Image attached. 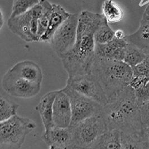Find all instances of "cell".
Wrapping results in <instances>:
<instances>
[{"mask_svg": "<svg viewBox=\"0 0 149 149\" xmlns=\"http://www.w3.org/2000/svg\"><path fill=\"white\" fill-rule=\"evenodd\" d=\"M19 105L2 97L0 98V122L9 119L17 115Z\"/></svg>", "mask_w": 149, "mask_h": 149, "instance_id": "obj_24", "label": "cell"}, {"mask_svg": "<svg viewBox=\"0 0 149 149\" xmlns=\"http://www.w3.org/2000/svg\"><path fill=\"white\" fill-rule=\"evenodd\" d=\"M42 10V6L39 2L25 14L14 18L10 17L7 21L8 29L26 42L39 41L37 35L38 21Z\"/></svg>", "mask_w": 149, "mask_h": 149, "instance_id": "obj_6", "label": "cell"}, {"mask_svg": "<svg viewBox=\"0 0 149 149\" xmlns=\"http://www.w3.org/2000/svg\"><path fill=\"white\" fill-rule=\"evenodd\" d=\"M66 86L103 105L107 103L102 86L90 73L68 77Z\"/></svg>", "mask_w": 149, "mask_h": 149, "instance_id": "obj_9", "label": "cell"}, {"mask_svg": "<svg viewBox=\"0 0 149 149\" xmlns=\"http://www.w3.org/2000/svg\"><path fill=\"white\" fill-rule=\"evenodd\" d=\"M42 6L43 10L40 18L38 21V38L39 41L47 30L50 16L52 11V4L48 0H40V2Z\"/></svg>", "mask_w": 149, "mask_h": 149, "instance_id": "obj_22", "label": "cell"}, {"mask_svg": "<svg viewBox=\"0 0 149 149\" xmlns=\"http://www.w3.org/2000/svg\"><path fill=\"white\" fill-rule=\"evenodd\" d=\"M89 73L93 75L100 84L107 103L129 86L133 76L132 67L123 61L97 56H95Z\"/></svg>", "mask_w": 149, "mask_h": 149, "instance_id": "obj_3", "label": "cell"}, {"mask_svg": "<svg viewBox=\"0 0 149 149\" xmlns=\"http://www.w3.org/2000/svg\"><path fill=\"white\" fill-rule=\"evenodd\" d=\"M101 114L107 131L118 130L134 135L146 133L135 91L130 86L103 105Z\"/></svg>", "mask_w": 149, "mask_h": 149, "instance_id": "obj_2", "label": "cell"}, {"mask_svg": "<svg viewBox=\"0 0 149 149\" xmlns=\"http://www.w3.org/2000/svg\"><path fill=\"white\" fill-rule=\"evenodd\" d=\"M61 90L68 95L70 103L72 112L70 126L101 113L103 107L102 104L81 95L66 85Z\"/></svg>", "mask_w": 149, "mask_h": 149, "instance_id": "obj_8", "label": "cell"}, {"mask_svg": "<svg viewBox=\"0 0 149 149\" xmlns=\"http://www.w3.org/2000/svg\"><path fill=\"white\" fill-rule=\"evenodd\" d=\"M109 24L104 17L95 33V43L105 44L114 39L115 31L109 27Z\"/></svg>", "mask_w": 149, "mask_h": 149, "instance_id": "obj_23", "label": "cell"}, {"mask_svg": "<svg viewBox=\"0 0 149 149\" xmlns=\"http://www.w3.org/2000/svg\"><path fill=\"white\" fill-rule=\"evenodd\" d=\"M148 56L135 46L128 43L125 48L123 61L134 67L145 60Z\"/></svg>", "mask_w": 149, "mask_h": 149, "instance_id": "obj_21", "label": "cell"}, {"mask_svg": "<svg viewBox=\"0 0 149 149\" xmlns=\"http://www.w3.org/2000/svg\"><path fill=\"white\" fill-rule=\"evenodd\" d=\"M125 39L149 56V4L144 11L138 29L133 34L126 35Z\"/></svg>", "mask_w": 149, "mask_h": 149, "instance_id": "obj_13", "label": "cell"}, {"mask_svg": "<svg viewBox=\"0 0 149 149\" xmlns=\"http://www.w3.org/2000/svg\"><path fill=\"white\" fill-rule=\"evenodd\" d=\"M53 122L55 126L69 127L71 125L72 112L68 95L61 89L56 90L53 103Z\"/></svg>", "mask_w": 149, "mask_h": 149, "instance_id": "obj_11", "label": "cell"}, {"mask_svg": "<svg viewBox=\"0 0 149 149\" xmlns=\"http://www.w3.org/2000/svg\"><path fill=\"white\" fill-rule=\"evenodd\" d=\"M127 44L125 39H118L116 38L105 44L95 43V54L100 57L123 61Z\"/></svg>", "mask_w": 149, "mask_h": 149, "instance_id": "obj_14", "label": "cell"}, {"mask_svg": "<svg viewBox=\"0 0 149 149\" xmlns=\"http://www.w3.org/2000/svg\"><path fill=\"white\" fill-rule=\"evenodd\" d=\"M40 0H13L10 18L25 14L40 2Z\"/></svg>", "mask_w": 149, "mask_h": 149, "instance_id": "obj_25", "label": "cell"}, {"mask_svg": "<svg viewBox=\"0 0 149 149\" xmlns=\"http://www.w3.org/2000/svg\"><path fill=\"white\" fill-rule=\"evenodd\" d=\"M79 14H70L59 27L49 41L55 53L60 57L74 46L78 26Z\"/></svg>", "mask_w": 149, "mask_h": 149, "instance_id": "obj_7", "label": "cell"}, {"mask_svg": "<svg viewBox=\"0 0 149 149\" xmlns=\"http://www.w3.org/2000/svg\"><path fill=\"white\" fill-rule=\"evenodd\" d=\"M41 138L48 147L71 149L72 143L71 127H61L54 126L47 132H44Z\"/></svg>", "mask_w": 149, "mask_h": 149, "instance_id": "obj_12", "label": "cell"}, {"mask_svg": "<svg viewBox=\"0 0 149 149\" xmlns=\"http://www.w3.org/2000/svg\"><path fill=\"white\" fill-rule=\"evenodd\" d=\"M135 94L139 105L149 101V82L141 88L135 90Z\"/></svg>", "mask_w": 149, "mask_h": 149, "instance_id": "obj_26", "label": "cell"}, {"mask_svg": "<svg viewBox=\"0 0 149 149\" xmlns=\"http://www.w3.org/2000/svg\"><path fill=\"white\" fill-rule=\"evenodd\" d=\"M102 15L109 23L114 24L122 20L124 13L121 6L113 0H105L102 4Z\"/></svg>", "mask_w": 149, "mask_h": 149, "instance_id": "obj_20", "label": "cell"}, {"mask_svg": "<svg viewBox=\"0 0 149 149\" xmlns=\"http://www.w3.org/2000/svg\"><path fill=\"white\" fill-rule=\"evenodd\" d=\"M122 149H149V139L146 132L134 135L121 132Z\"/></svg>", "mask_w": 149, "mask_h": 149, "instance_id": "obj_19", "label": "cell"}, {"mask_svg": "<svg viewBox=\"0 0 149 149\" xmlns=\"http://www.w3.org/2000/svg\"><path fill=\"white\" fill-rule=\"evenodd\" d=\"M103 18L102 14L88 10L79 13L74 46L59 57L68 77L89 72L95 56V33Z\"/></svg>", "mask_w": 149, "mask_h": 149, "instance_id": "obj_1", "label": "cell"}, {"mask_svg": "<svg viewBox=\"0 0 149 149\" xmlns=\"http://www.w3.org/2000/svg\"><path fill=\"white\" fill-rule=\"evenodd\" d=\"M71 149H89L107 131L102 114L93 115L74 126Z\"/></svg>", "mask_w": 149, "mask_h": 149, "instance_id": "obj_5", "label": "cell"}, {"mask_svg": "<svg viewBox=\"0 0 149 149\" xmlns=\"http://www.w3.org/2000/svg\"><path fill=\"white\" fill-rule=\"evenodd\" d=\"M36 127L32 119L19 115L0 122V149H20Z\"/></svg>", "mask_w": 149, "mask_h": 149, "instance_id": "obj_4", "label": "cell"}, {"mask_svg": "<svg viewBox=\"0 0 149 149\" xmlns=\"http://www.w3.org/2000/svg\"><path fill=\"white\" fill-rule=\"evenodd\" d=\"M70 15V13H68L61 5L53 4L52 14L47 30L42 36L39 41L49 43L56 30L68 19Z\"/></svg>", "mask_w": 149, "mask_h": 149, "instance_id": "obj_17", "label": "cell"}, {"mask_svg": "<svg viewBox=\"0 0 149 149\" xmlns=\"http://www.w3.org/2000/svg\"><path fill=\"white\" fill-rule=\"evenodd\" d=\"M132 69L133 74H142L149 78V56Z\"/></svg>", "mask_w": 149, "mask_h": 149, "instance_id": "obj_27", "label": "cell"}, {"mask_svg": "<svg viewBox=\"0 0 149 149\" xmlns=\"http://www.w3.org/2000/svg\"><path fill=\"white\" fill-rule=\"evenodd\" d=\"M145 131H146V134H147V135H148V138H149V126L146 128V129H145Z\"/></svg>", "mask_w": 149, "mask_h": 149, "instance_id": "obj_31", "label": "cell"}, {"mask_svg": "<svg viewBox=\"0 0 149 149\" xmlns=\"http://www.w3.org/2000/svg\"><path fill=\"white\" fill-rule=\"evenodd\" d=\"M2 85L3 89L11 96L29 99L40 93L41 84L28 81L7 71L3 77Z\"/></svg>", "mask_w": 149, "mask_h": 149, "instance_id": "obj_10", "label": "cell"}, {"mask_svg": "<svg viewBox=\"0 0 149 149\" xmlns=\"http://www.w3.org/2000/svg\"><path fill=\"white\" fill-rule=\"evenodd\" d=\"M49 149H59V148H54V147H53V146H50V147H49Z\"/></svg>", "mask_w": 149, "mask_h": 149, "instance_id": "obj_32", "label": "cell"}, {"mask_svg": "<svg viewBox=\"0 0 149 149\" xmlns=\"http://www.w3.org/2000/svg\"><path fill=\"white\" fill-rule=\"evenodd\" d=\"M89 149H122L121 132L118 130L106 131Z\"/></svg>", "mask_w": 149, "mask_h": 149, "instance_id": "obj_18", "label": "cell"}, {"mask_svg": "<svg viewBox=\"0 0 149 149\" xmlns=\"http://www.w3.org/2000/svg\"><path fill=\"white\" fill-rule=\"evenodd\" d=\"M8 71L30 82L39 84H41L42 82L43 74L41 68L34 61H21L16 63Z\"/></svg>", "mask_w": 149, "mask_h": 149, "instance_id": "obj_15", "label": "cell"}, {"mask_svg": "<svg viewBox=\"0 0 149 149\" xmlns=\"http://www.w3.org/2000/svg\"><path fill=\"white\" fill-rule=\"evenodd\" d=\"M141 118L144 129L149 126V101L139 105Z\"/></svg>", "mask_w": 149, "mask_h": 149, "instance_id": "obj_28", "label": "cell"}, {"mask_svg": "<svg viewBox=\"0 0 149 149\" xmlns=\"http://www.w3.org/2000/svg\"><path fill=\"white\" fill-rule=\"evenodd\" d=\"M56 94V90L50 91L43 95L39 103L35 107V110L39 113L44 132H47L54 126L53 122V103Z\"/></svg>", "mask_w": 149, "mask_h": 149, "instance_id": "obj_16", "label": "cell"}, {"mask_svg": "<svg viewBox=\"0 0 149 149\" xmlns=\"http://www.w3.org/2000/svg\"><path fill=\"white\" fill-rule=\"evenodd\" d=\"M126 35L125 34L123 30L121 29H118V30H117L116 31H115V38L117 39H125Z\"/></svg>", "mask_w": 149, "mask_h": 149, "instance_id": "obj_29", "label": "cell"}, {"mask_svg": "<svg viewBox=\"0 0 149 149\" xmlns=\"http://www.w3.org/2000/svg\"><path fill=\"white\" fill-rule=\"evenodd\" d=\"M0 18H1V19H0V29H2V28L3 26V24L5 23V18H4V15L3 14L2 10H1Z\"/></svg>", "mask_w": 149, "mask_h": 149, "instance_id": "obj_30", "label": "cell"}]
</instances>
